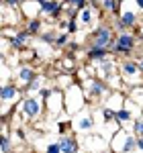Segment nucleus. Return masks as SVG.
<instances>
[{
    "mask_svg": "<svg viewBox=\"0 0 143 153\" xmlns=\"http://www.w3.org/2000/svg\"><path fill=\"white\" fill-rule=\"evenodd\" d=\"M25 98L21 86H16L14 82H8V84H2L0 88V114H2V120H6L10 108H14V104H19L21 100Z\"/></svg>",
    "mask_w": 143,
    "mask_h": 153,
    "instance_id": "obj_1",
    "label": "nucleus"
},
{
    "mask_svg": "<svg viewBox=\"0 0 143 153\" xmlns=\"http://www.w3.org/2000/svg\"><path fill=\"white\" fill-rule=\"evenodd\" d=\"M86 94L80 84H72L70 88L63 90V104H66V112L68 114H78L80 110L86 108Z\"/></svg>",
    "mask_w": 143,
    "mask_h": 153,
    "instance_id": "obj_2",
    "label": "nucleus"
},
{
    "mask_svg": "<svg viewBox=\"0 0 143 153\" xmlns=\"http://www.w3.org/2000/svg\"><path fill=\"white\" fill-rule=\"evenodd\" d=\"M108 149L110 153H137V137L129 133V129H119L112 133Z\"/></svg>",
    "mask_w": 143,
    "mask_h": 153,
    "instance_id": "obj_3",
    "label": "nucleus"
},
{
    "mask_svg": "<svg viewBox=\"0 0 143 153\" xmlns=\"http://www.w3.org/2000/svg\"><path fill=\"white\" fill-rule=\"evenodd\" d=\"M119 74L121 78H123V82L129 84V88H141L143 84V74L139 70V63H137V59H121L119 61Z\"/></svg>",
    "mask_w": 143,
    "mask_h": 153,
    "instance_id": "obj_4",
    "label": "nucleus"
},
{
    "mask_svg": "<svg viewBox=\"0 0 143 153\" xmlns=\"http://www.w3.org/2000/svg\"><path fill=\"white\" fill-rule=\"evenodd\" d=\"M84 88V94H86V100L88 102H96V100H102L104 96H108L112 90H110V86H108L107 80H102V78H88V80H84L82 84Z\"/></svg>",
    "mask_w": 143,
    "mask_h": 153,
    "instance_id": "obj_5",
    "label": "nucleus"
},
{
    "mask_svg": "<svg viewBox=\"0 0 143 153\" xmlns=\"http://www.w3.org/2000/svg\"><path fill=\"white\" fill-rule=\"evenodd\" d=\"M16 112L23 117V120H37L43 114V100L39 96H25L16 104Z\"/></svg>",
    "mask_w": 143,
    "mask_h": 153,
    "instance_id": "obj_6",
    "label": "nucleus"
},
{
    "mask_svg": "<svg viewBox=\"0 0 143 153\" xmlns=\"http://www.w3.org/2000/svg\"><path fill=\"white\" fill-rule=\"evenodd\" d=\"M90 39H92V45L110 49V53H112V49H115V45H117V33H115V27H110V25H107V23L98 25L94 31H92Z\"/></svg>",
    "mask_w": 143,
    "mask_h": 153,
    "instance_id": "obj_7",
    "label": "nucleus"
},
{
    "mask_svg": "<svg viewBox=\"0 0 143 153\" xmlns=\"http://www.w3.org/2000/svg\"><path fill=\"white\" fill-rule=\"evenodd\" d=\"M137 35H135V31H125V33H119L117 35V45L112 49V55L115 57H123L127 59L131 55L135 47H137Z\"/></svg>",
    "mask_w": 143,
    "mask_h": 153,
    "instance_id": "obj_8",
    "label": "nucleus"
},
{
    "mask_svg": "<svg viewBox=\"0 0 143 153\" xmlns=\"http://www.w3.org/2000/svg\"><path fill=\"white\" fill-rule=\"evenodd\" d=\"M70 123H72V131L74 133H90L96 127V120L92 117L90 108H84L78 114H74V118H72Z\"/></svg>",
    "mask_w": 143,
    "mask_h": 153,
    "instance_id": "obj_9",
    "label": "nucleus"
},
{
    "mask_svg": "<svg viewBox=\"0 0 143 153\" xmlns=\"http://www.w3.org/2000/svg\"><path fill=\"white\" fill-rule=\"evenodd\" d=\"M41 4V16L51 21H61V14L66 12L63 0H39Z\"/></svg>",
    "mask_w": 143,
    "mask_h": 153,
    "instance_id": "obj_10",
    "label": "nucleus"
},
{
    "mask_svg": "<svg viewBox=\"0 0 143 153\" xmlns=\"http://www.w3.org/2000/svg\"><path fill=\"white\" fill-rule=\"evenodd\" d=\"M37 76H39V74L35 71V68L29 65V63H25V65H21L19 70L12 74V82L16 84V86H21V90H23L25 86H27L29 82H33Z\"/></svg>",
    "mask_w": 143,
    "mask_h": 153,
    "instance_id": "obj_11",
    "label": "nucleus"
},
{
    "mask_svg": "<svg viewBox=\"0 0 143 153\" xmlns=\"http://www.w3.org/2000/svg\"><path fill=\"white\" fill-rule=\"evenodd\" d=\"M45 102H47V112L51 117H57L60 112H63V108H66V104H63V90L61 88H55L53 94L49 96Z\"/></svg>",
    "mask_w": 143,
    "mask_h": 153,
    "instance_id": "obj_12",
    "label": "nucleus"
},
{
    "mask_svg": "<svg viewBox=\"0 0 143 153\" xmlns=\"http://www.w3.org/2000/svg\"><path fill=\"white\" fill-rule=\"evenodd\" d=\"M100 6L98 4H88V8H84V10L78 12V21L82 27H92V25L98 21V16H100Z\"/></svg>",
    "mask_w": 143,
    "mask_h": 153,
    "instance_id": "obj_13",
    "label": "nucleus"
},
{
    "mask_svg": "<svg viewBox=\"0 0 143 153\" xmlns=\"http://www.w3.org/2000/svg\"><path fill=\"white\" fill-rule=\"evenodd\" d=\"M60 147H61V153H80V141L76 137V133H63L60 135Z\"/></svg>",
    "mask_w": 143,
    "mask_h": 153,
    "instance_id": "obj_14",
    "label": "nucleus"
},
{
    "mask_svg": "<svg viewBox=\"0 0 143 153\" xmlns=\"http://www.w3.org/2000/svg\"><path fill=\"white\" fill-rule=\"evenodd\" d=\"M29 43H31V33H29L27 29H19L16 35L10 37L12 51H25V49L29 47Z\"/></svg>",
    "mask_w": 143,
    "mask_h": 153,
    "instance_id": "obj_15",
    "label": "nucleus"
},
{
    "mask_svg": "<svg viewBox=\"0 0 143 153\" xmlns=\"http://www.w3.org/2000/svg\"><path fill=\"white\" fill-rule=\"evenodd\" d=\"M25 21H31V19H41V4L39 0H25L23 6H21Z\"/></svg>",
    "mask_w": 143,
    "mask_h": 153,
    "instance_id": "obj_16",
    "label": "nucleus"
},
{
    "mask_svg": "<svg viewBox=\"0 0 143 153\" xmlns=\"http://www.w3.org/2000/svg\"><path fill=\"white\" fill-rule=\"evenodd\" d=\"M108 55H112V53H110V49L96 47V45H90L88 51H86V59H88V63H92V65L100 63V61H102V59H107Z\"/></svg>",
    "mask_w": 143,
    "mask_h": 153,
    "instance_id": "obj_17",
    "label": "nucleus"
},
{
    "mask_svg": "<svg viewBox=\"0 0 143 153\" xmlns=\"http://www.w3.org/2000/svg\"><path fill=\"white\" fill-rule=\"evenodd\" d=\"M43 82H45V76H43V74H39L33 82H29L23 88V94L25 96H37L41 90H43V88H45V86H43Z\"/></svg>",
    "mask_w": 143,
    "mask_h": 153,
    "instance_id": "obj_18",
    "label": "nucleus"
},
{
    "mask_svg": "<svg viewBox=\"0 0 143 153\" xmlns=\"http://www.w3.org/2000/svg\"><path fill=\"white\" fill-rule=\"evenodd\" d=\"M115 120H117V125H119L121 129H129V123H133V120H135V114H133L127 106H123L121 110H117Z\"/></svg>",
    "mask_w": 143,
    "mask_h": 153,
    "instance_id": "obj_19",
    "label": "nucleus"
},
{
    "mask_svg": "<svg viewBox=\"0 0 143 153\" xmlns=\"http://www.w3.org/2000/svg\"><path fill=\"white\" fill-rule=\"evenodd\" d=\"M25 29L31 33V37L41 35V33H43V19H31V21H27Z\"/></svg>",
    "mask_w": 143,
    "mask_h": 153,
    "instance_id": "obj_20",
    "label": "nucleus"
},
{
    "mask_svg": "<svg viewBox=\"0 0 143 153\" xmlns=\"http://www.w3.org/2000/svg\"><path fill=\"white\" fill-rule=\"evenodd\" d=\"M57 35H60L57 29H49V31H43V33L39 35V39H41V43H45V45H53L55 39H57Z\"/></svg>",
    "mask_w": 143,
    "mask_h": 153,
    "instance_id": "obj_21",
    "label": "nucleus"
},
{
    "mask_svg": "<svg viewBox=\"0 0 143 153\" xmlns=\"http://www.w3.org/2000/svg\"><path fill=\"white\" fill-rule=\"evenodd\" d=\"M70 43H72V35L68 33V31H63V33H60V35H57L55 43H53V47H55V49H66Z\"/></svg>",
    "mask_w": 143,
    "mask_h": 153,
    "instance_id": "obj_22",
    "label": "nucleus"
},
{
    "mask_svg": "<svg viewBox=\"0 0 143 153\" xmlns=\"http://www.w3.org/2000/svg\"><path fill=\"white\" fill-rule=\"evenodd\" d=\"M0 153H12V137L2 135L0 137Z\"/></svg>",
    "mask_w": 143,
    "mask_h": 153,
    "instance_id": "obj_23",
    "label": "nucleus"
},
{
    "mask_svg": "<svg viewBox=\"0 0 143 153\" xmlns=\"http://www.w3.org/2000/svg\"><path fill=\"white\" fill-rule=\"evenodd\" d=\"M131 133L135 137H143V117H137L131 123Z\"/></svg>",
    "mask_w": 143,
    "mask_h": 153,
    "instance_id": "obj_24",
    "label": "nucleus"
},
{
    "mask_svg": "<svg viewBox=\"0 0 143 153\" xmlns=\"http://www.w3.org/2000/svg\"><path fill=\"white\" fill-rule=\"evenodd\" d=\"M80 21H78V16H74V19H68V33L70 35H76L78 31H80Z\"/></svg>",
    "mask_w": 143,
    "mask_h": 153,
    "instance_id": "obj_25",
    "label": "nucleus"
},
{
    "mask_svg": "<svg viewBox=\"0 0 143 153\" xmlns=\"http://www.w3.org/2000/svg\"><path fill=\"white\" fill-rule=\"evenodd\" d=\"M45 153H61L60 141H53V143H49L47 147H45Z\"/></svg>",
    "mask_w": 143,
    "mask_h": 153,
    "instance_id": "obj_26",
    "label": "nucleus"
},
{
    "mask_svg": "<svg viewBox=\"0 0 143 153\" xmlns=\"http://www.w3.org/2000/svg\"><path fill=\"white\" fill-rule=\"evenodd\" d=\"M74 65H76V63H74L72 57H66L63 61H61V68H63V70H74Z\"/></svg>",
    "mask_w": 143,
    "mask_h": 153,
    "instance_id": "obj_27",
    "label": "nucleus"
},
{
    "mask_svg": "<svg viewBox=\"0 0 143 153\" xmlns=\"http://www.w3.org/2000/svg\"><path fill=\"white\" fill-rule=\"evenodd\" d=\"M14 135H16V139H19V141H25V139H27L25 129H21V127H16V129H14Z\"/></svg>",
    "mask_w": 143,
    "mask_h": 153,
    "instance_id": "obj_28",
    "label": "nucleus"
},
{
    "mask_svg": "<svg viewBox=\"0 0 143 153\" xmlns=\"http://www.w3.org/2000/svg\"><path fill=\"white\" fill-rule=\"evenodd\" d=\"M137 151L143 153V137H137Z\"/></svg>",
    "mask_w": 143,
    "mask_h": 153,
    "instance_id": "obj_29",
    "label": "nucleus"
},
{
    "mask_svg": "<svg viewBox=\"0 0 143 153\" xmlns=\"http://www.w3.org/2000/svg\"><path fill=\"white\" fill-rule=\"evenodd\" d=\"M135 33H137V39H139V41L143 43V27H139V29H137Z\"/></svg>",
    "mask_w": 143,
    "mask_h": 153,
    "instance_id": "obj_30",
    "label": "nucleus"
},
{
    "mask_svg": "<svg viewBox=\"0 0 143 153\" xmlns=\"http://www.w3.org/2000/svg\"><path fill=\"white\" fill-rule=\"evenodd\" d=\"M135 4H137V10L143 12V0H135Z\"/></svg>",
    "mask_w": 143,
    "mask_h": 153,
    "instance_id": "obj_31",
    "label": "nucleus"
},
{
    "mask_svg": "<svg viewBox=\"0 0 143 153\" xmlns=\"http://www.w3.org/2000/svg\"><path fill=\"white\" fill-rule=\"evenodd\" d=\"M137 63H139V70H141V74H143V55L137 57Z\"/></svg>",
    "mask_w": 143,
    "mask_h": 153,
    "instance_id": "obj_32",
    "label": "nucleus"
},
{
    "mask_svg": "<svg viewBox=\"0 0 143 153\" xmlns=\"http://www.w3.org/2000/svg\"><path fill=\"white\" fill-rule=\"evenodd\" d=\"M141 14H143V12H141Z\"/></svg>",
    "mask_w": 143,
    "mask_h": 153,
    "instance_id": "obj_33",
    "label": "nucleus"
}]
</instances>
